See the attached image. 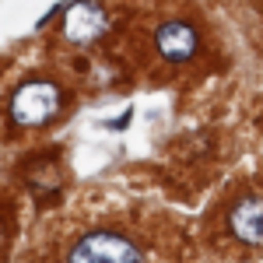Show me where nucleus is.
Returning a JSON list of instances; mask_svg holds the SVG:
<instances>
[{
    "label": "nucleus",
    "instance_id": "f257e3e1",
    "mask_svg": "<svg viewBox=\"0 0 263 263\" xmlns=\"http://www.w3.org/2000/svg\"><path fill=\"white\" fill-rule=\"evenodd\" d=\"M63 105V91L53 81H28L11 99V120L18 126H42L49 123Z\"/></svg>",
    "mask_w": 263,
    "mask_h": 263
},
{
    "label": "nucleus",
    "instance_id": "f03ea898",
    "mask_svg": "<svg viewBox=\"0 0 263 263\" xmlns=\"http://www.w3.org/2000/svg\"><path fill=\"white\" fill-rule=\"evenodd\" d=\"M141 246H134L130 239H123L116 232H88L84 239L67 249V260L70 263H134L141 260Z\"/></svg>",
    "mask_w": 263,
    "mask_h": 263
},
{
    "label": "nucleus",
    "instance_id": "7ed1b4c3",
    "mask_svg": "<svg viewBox=\"0 0 263 263\" xmlns=\"http://www.w3.org/2000/svg\"><path fill=\"white\" fill-rule=\"evenodd\" d=\"M109 28V14L99 0H78L67 7V18H63V35L74 42V46H91L102 32Z\"/></svg>",
    "mask_w": 263,
    "mask_h": 263
},
{
    "label": "nucleus",
    "instance_id": "20e7f679",
    "mask_svg": "<svg viewBox=\"0 0 263 263\" xmlns=\"http://www.w3.org/2000/svg\"><path fill=\"white\" fill-rule=\"evenodd\" d=\"M232 235L246 246H263V197H242L228 211Z\"/></svg>",
    "mask_w": 263,
    "mask_h": 263
},
{
    "label": "nucleus",
    "instance_id": "39448f33",
    "mask_svg": "<svg viewBox=\"0 0 263 263\" xmlns=\"http://www.w3.org/2000/svg\"><path fill=\"white\" fill-rule=\"evenodd\" d=\"M155 46H158V53H162L165 60L182 63V60H190V57L197 53L200 35H197V28L186 25V21H165L162 28L155 32Z\"/></svg>",
    "mask_w": 263,
    "mask_h": 263
},
{
    "label": "nucleus",
    "instance_id": "423d86ee",
    "mask_svg": "<svg viewBox=\"0 0 263 263\" xmlns=\"http://www.w3.org/2000/svg\"><path fill=\"white\" fill-rule=\"evenodd\" d=\"M28 190H32L39 200H49V197H57V190H60V176H57V168L49 165V168H39V172H32V176H28Z\"/></svg>",
    "mask_w": 263,
    "mask_h": 263
},
{
    "label": "nucleus",
    "instance_id": "0eeeda50",
    "mask_svg": "<svg viewBox=\"0 0 263 263\" xmlns=\"http://www.w3.org/2000/svg\"><path fill=\"white\" fill-rule=\"evenodd\" d=\"M4 242H7V235H4V224H0V253H4Z\"/></svg>",
    "mask_w": 263,
    "mask_h": 263
}]
</instances>
